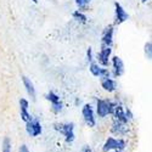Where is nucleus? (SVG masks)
Masks as SVG:
<instances>
[{
    "instance_id": "nucleus-1",
    "label": "nucleus",
    "mask_w": 152,
    "mask_h": 152,
    "mask_svg": "<svg viewBox=\"0 0 152 152\" xmlns=\"http://www.w3.org/2000/svg\"><path fill=\"white\" fill-rule=\"evenodd\" d=\"M117 101L110 99H96L95 105V113L99 118H106L107 116L112 115V111L115 108Z\"/></svg>"
},
{
    "instance_id": "nucleus-2",
    "label": "nucleus",
    "mask_w": 152,
    "mask_h": 152,
    "mask_svg": "<svg viewBox=\"0 0 152 152\" xmlns=\"http://www.w3.org/2000/svg\"><path fill=\"white\" fill-rule=\"evenodd\" d=\"M55 130L63 135L66 144H72L75 140V124L73 122H66V123H57L55 124Z\"/></svg>"
},
{
    "instance_id": "nucleus-3",
    "label": "nucleus",
    "mask_w": 152,
    "mask_h": 152,
    "mask_svg": "<svg viewBox=\"0 0 152 152\" xmlns=\"http://www.w3.org/2000/svg\"><path fill=\"white\" fill-rule=\"evenodd\" d=\"M126 148V141L123 137L108 136L102 145V152H112V151H124Z\"/></svg>"
},
{
    "instance_id": "nucleus-4",
    "label": "nucleus",
    "mask_w": 152,
    "mask_h": 152,
    "mask_svg": "<svg viewBox=\"0 0 152 152\" xmlns=\"http://www.w3.org/2000/svg\"><path fill=\"white\" fill-rule=\"evenodd\" d=\"M82 117L84 123L89 126L94 128L96 125V117H95V108L91 104H84L82 107Z\"/></svg>"
},
{
    "instance_id": "nucleus-5",
    "label": "nucleus",
    "mask_w": 152,
    "mask_h": 152,
    "mask_svg": "<svg viewBox=\"0 0 152 152\" xmlns=\"http://www.w3.org/2000/svg\"><path fill=\"white\" fill-rule=\"evenodd\" d=\"M45 99L50 102V105H51V111L54 115H60L63 110V102H62L61 97L55 91H49L45 94Z\"/></svg>"
},
{
    "instance_id": "nucleus-6",
    "label": "nucleus",
    "mask_w": 152,
    "mask_h": 152,
    "mask_svg": "<svg viewBox=\"0 0 152 152\" xmlns=\"http://www.w3.org/2000/svg\"><path fill=\"white\" fill-rule=\"evenodd\" d=\"M110 65H111V75L113 78H119L124 74V62L119 56H112L111 61H110Z\"/></svg>"
},
{
    "instance_id": "nucleus-7",
    "label": "nucleus",
    "mask_w": 152,
    "mask_h": 152,
    "mask_svg": "<svg viewBox=\"0 0 152 152\" xmlns=\"http://www.w3.org/2000/svg\"><path fill=\"white\" fill-rule=\"evenodd\" d=\"M111 57H112V46L101 45L100 51L96 55V60H97L99 65L102 66V67H108Z\"/></svg>"
},
{
    "instance_id": "nucleus-8",
    "label": "nucleus",
    "mask_w": 152,
    "mask_h": 152,
    "mask_svg": "<svg viewBox=\"0 0 152 152\" xmlns=\"http://www.w3.org/2000/svg\"><path fill=\"white\" fill-rule=\"evenodd\" d=\"M89 71L90 73L96 78H107V77H112L111 75V71L107 67H102L100 66L97 62H90L89 65Z\"/></svg>"
},
{
    "instance_id": "nucleus-9",
    "label": "nucleus",
    "mask_w": 152,
    "mask_h": 152,
    "mask_svg": "<svg viewBox=\"0 0 152 152\" xmlns=\"http://www.w3.org/2000/svg\"><path fill=\"white\" fill-rule=\"evenodd\" d=\"M26 133L31 137L39 136L43 133V126H42L40 122L38 119H35V118H32L29 122H27L26 123Z\"/></svg>"
},
{
    "instance_id": "nucleus-10",
    "label": "nucleus",
    "mask_w": 152,
    "mask_h": 152,
    "mask_svg": "<svg viewBox=\"0 0 152 152\" xmlns=\"http://www.w3.org/2000/svg\"><path fill=\"white\" fill-rule=\"evenodd\" d=\"M111 133L113 135H116V136H125V135H128L129 133V126L128 124H125V123H121L118 121H115V119H112V124H111Z\"/></svg>"
},
{
    "instance_id": "nucleus-11",
    "label": "nucleus",
    "mask_w": 152,
    "mask_h": 152,
    "mask_svg": "<svg viewBox=\"0 0 152 152\" xmlns=\"http://www.w3.org/2000/svg\"><path fill=\"white\" fill-rule=\"evenodd\" d=\"M113 37H115V24H108L104 29L101 35V45L112 46L113 45Z\"/></svg>"
},
{
    "instance_id": "nucleus-12",
    "label": "nucleus",
    "mask_w": 152,
    "mask_h": 152,
    "mask_svg": "<svg viewBox=\"0 0 152 152\" xmlns=\"http://www.w3.org/2000/svg\"><path fill=\"white\" fill-rule=\"evenodd\" d=\"M129 15L128 12L125 11V9L119 4V3H115V24H122L125 21H128Z\"/></svg>"
},
{
    "instance_id": "nucleus-13",
    "label": "nucleus",
    "mask_w": 152,
    "mask_h": 152,
    "mask_svg": "<svg viewBox=\"0 0 152 152\" xmlns=\"http://www.w3.org/2000/svg\"><path fill=\"white\" fill-rule=\"evenodd\" d=\"M111 116H112V118L115 121H118V122L125 123V124H129L128 119H126V116H125V108H124V106L121 102H118V101H117L115 108H113Z\"/></svg>"
},
{
    "instance_id": "nucleus-14",
    "label": "nucleus",
    "mask_w": 152,
    "mask_h": 152,
    "mask_svg": "<svg viewBox=\"0 0 152 152\" xmlns=\"http://www.w3.org/2000/svg\"><path fill=\"white\" fill-rule=\"evenodd\" d=\"M18 104H20V116H21V119H22L24 123L29 122V121L33 118L32 115L28 112L29 101H28L27 99H24V97H21L20 101H18Z\"/></svg>"
},
{
    "instance_id": "nucleus-15",
    "label": "nucleus",
    "mask_w": 152,
    "mask_h": 152,
    "mask_svg": "<svg viewBox=\"0 0 152 152\" xmlns=\"http://www.w3.org/2000/svg\"><path fill=\"white\" fill-rule=\"evenodd\" d=\"M101 88L108 94H112L117 90V82L113 77H107V78H101Z\"/></svg>"
},
{
    "instance_id": "nucleus-16",
    "label": "nucleus",
    "mask_w": 152,
    "mask_h": 152,
    "mask_svg": "<svg viewBox=\"0 0 152 152\" xmlns=\"http://www.w3.org/2000/svg\"><path fill=\"white\" fill-rule=\"evenodd\" d=\"M22 83H23V86H24V89H26L27 94L29 95V97L33 101H35V99H37V91H35V88H34L33 82L28 77H26V75H22Z\"/></svg>"
},
{
    "instance_id": "nucleus-17",
    "label": "nucleus",
    "mask_w": 152,
    "mask_h": 152,
    "mask_svg": "<svg viewBox=\"0 0 152 152\" xmlns=\"http://www.w3.org/2000/svg\"><path fill=\"white\" fill-rule=\"evenodd\" d=\"M72 17H73L74 21H77V22L80 23V24H85V23L88 22V17H86V15L84 14L83 11H80V10H75V11H73Z\"/></svg>"
},
{
    "instance_id": "nucleus-18",
    "label": "nucleus",
    "mask_w": 152,
    "mask_h": 152,
    "mask_svg": "<svg viewBox=\"0 0 152 152\" xmlns=\"http://www.w3.org/2000/svg\"><path fill=\"white\" fill-rule=\"evenodd\" d=\"M91 1L93 0H74V3H75V5H77L78 10H80V11L88 9V6L90 5Z\"/></svg>"
},
{
    "instance_id": "nucleus-19",
    "label": "nucleus",
    "mask_w": 152,
    "mask_h": 152,
    "mask_svg": "<svg viewBox=\"0 0 152 152\" xmlns=\"http://www.w3.org/2000/svg\"><path fill=\"white\" fill-rule=\"evenodd\" d=\"M144 53H145V57L150 61V60L152 58V43H151V42H146V43H145Z\"/></svg>"
},
{
    "instance_id": "nucleus-20",
    "label": "nucleus",
    "mask_w": 152,
    "mask_h": 152,
    "mask_svg": "<svg viewBox=\"0 0 152 152\" xmlns=\"http://www.w3.org/2000/svg\"><path fill=\"white\" fill-rule=\"evenodd\" d=\"M1 152H12V147H11V141L9 137H5L3 140V150Z\"/></svg>"
},
{
    "instance_id": "nucleus-21",
    "label": "nucleus",
    "mask_w": 152,
    "mask_h": 152,
    "mask_svg": "<svg viewBox=\"0 0 152 152\" xmlns=\"http://www.w3.org/2000/svg\"><path fill=\"white\" fill-rule=\"evenodd\" d=\"M86 60L88 62H94V53L91 48H88L86 50Z\"/></svg>"
},
{
    "instance_id": "nucleus-22",
    "label": "nucleus",
    "mask_w": 152,
    "mask_h": 152,
    "mask_svg": "<svg viewBox=\"0 0 152 152\" xmlns=\"http://www.w3.org/2000/svg\"><path fill=\"white\" fill-rule=\"evenodd\" d=\"M125 116H126V119H128V122H129V123L133 121L134 116H133V113H132L130 108H125Z\"/></svg>"
},
{
    "instance_id": "nucleus-23",
    "label": "nucleus",
    "mask_w": 152,
    "mask_h": 152,
    "mask_svg": "<svg viewBox=\"0 0 152 152\" xmlns=\"http://www.w3.org/2000/svg\"><path fill=\"white\" fill-rule=\"evenodd\" d=\"M18 152H31V151H29V148H28V146L26 144H22L18 147Z\"/></svg>"
},
{
    "instance_id": "nucleus-24",
    "label": "nucleus",
    "mask_w": 152,
    "mask_h": 152,
    "mask_svg": "<svg viewBox=\"0 0 152 152\" xmlns=\"http://www.w3.org/2000/svg\"><path fill=\"white\" fill-rule=\"evenodd\" d=\"M82 152H93V150H91L90 146H84V147L82 148Z\"/></svg>"
},
{
    "instance_id": "nucleus-25",
    "label": "nucleus",
    "mask_w": 152,
    "mask_h": 152,
    "mask_svg": "<svg viewBox=\"0 0 152 152\" xmlns=\"http://www.w3.org/2000/svg\"><path fill=\"white\" fill-rule=\"evenodd\" d=\"M80 104V100L79 99H75V105H79Z\"/></svg>"
},
{
    "instance_id": "nucleus-26",
    "label": "nucleus",
    "mask_w": 152,
    "mask_h": 152,
    "mask_svg": "<svg viewBox=\"0 0 152 152\" xmlns=\"http://www.w3.org/2000/svg\"><path fill=\"white\" fill-rule=\"evenodd\" d=\"M141 1H142L144 4H146V3H148V1H150V0H141Z\"/></svg>"
},
{
    "instance_id": "nucleus-27",
    "label": "nucleus",
    "mask_w": 152,
    "mask_h": 152,
    "mask_svg": "<svg viewBox=\"0 0 152 152\" xmlns=\"http://www.w3.org/2000/svg\"><path fill=\"white\" fill-rule=\"evenodd\" d=\"M32 1H33L34 4H37V3H38V0H32Z\"/></svg>"
},
{
    "instance_id": "nucleus-28",
    "label": "nucleus",
    "mask_w": 152,
    "mask_h": 152,
    "mask_svg": "<svg viewBox=\"0 0 152 152\" xmlns=\"http://www.w3.org/2000/svg\"><path fill=\"white\" fill-rule=\"evenodd\" d=\"M112 152H123V151H118V150H116V151H112Z\"/></svg>"
}]
</instances>
